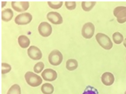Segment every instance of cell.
Here are the masks:
<instances>
[{
	"label": "cell",
	"instance_id": "cell-1",
	"mask_svg": "<svg viewBox=\"0 0 126 94\" xmlns=\"http://www.w3.org/2000/svg\"><path fill=\"white\" fill-rule=\"evenodd\" d=\"M26 82L32 87L39 86L42 83V79L40 76L32 72H28L25 75Z\"/></svg>",
	"mask_w": 126,
	"mask_h": 94
},
{
	"label": "cell",
	"instance_id": "cell-2",
	"mask_svg": "<svg viewBox=\"0 0 126 94\" xmlns=\"http://www.w3.org/2000/svg\"><path fill=\"white\" fill-rule=\"evenodd\" d=\"M96 39L98 43L104 49L109 50L113 48V42L109 37L105 34L97 33L96 35Z\"/></svg>",
	"mask_w": 126,
	"mask_h": 94
},
{
	"label": "cell",
	"instance_id": "cell-3",
	"mask_svg": "<svg viewBox=\"0 0 126 94\" xmlns=\"http://www.w3.org/2000/svg\"><path fill=\"white\" fill-rule=\"evenodd\" d=\"M63 60V55L60 51L57 50L52 51L48 56L49 62L53 66H59L62 63Z\"/></svg>",
	"mask_w": 126,
	"mask_h": 94
},
{
	"label": "cell",
	"instance_id": "cell-4",
	"mask_svg": "<svg viewBox=\"0 0 126 94\" xmlns=\"http://www.w3.org/2000/svg\"><path fill=\"white\" fill-rule=\"evenodd\" d=\"M113 14L117 18V21L120 24L126 21V7L119 6L116 7L113 10Z\"/></svg>",
	"mask_w": 126,
	"mask_h": 94
},
{
	"label": "cell",
	"instance_id": "cell-5",
	"mask_svg": "<svg viewBox=\"0 0 126 94\" xmlns=\"http://www.w3.org/2000/svg\"><path fill=\"white\" fill-rule=\"evenodd\" d=\"M33 19L32 14L29 13H20L15 17V21L19 25H26L31 22Z\"/></svg>",
	"mask_w": 126,
	"mask_h": 94
},
{
	"label": "cell",
	"instance_id": "cell-6",
	"mask_svg": "<svg viewBox=\"0 0 126 94\" xmlns=\"http://www.w3.org/2000/svg\"><path fill=\"white\" fill-rule=\"evenodd\" d=\"M95 31V27L91 22H87L83 26L81 33L85 38L90 39L93 37Z\"/></svg>",
	"mask_w": 126,
	"mask_h": 94
},
{
	"label": "cell",
	"instance_id": "cell-7",
	"mask_svg": "<svg viewBox=\"0 0 126 94\" xmlns=\"http://www.w3.org/2000/svg\"><path fill=\"white\" fill-rule=\"evenodd\" d=\"M38 29L40 34L44 37H47L50 36L52 32V26L47 22L41 23Z\"/></svg>",
	"mask_w": 126,
	"mask_h": 94
},
{
	"label": "cell",
	"instance_id": "cell-8",
	"mask_svg": "<svg viewBox=\"0 0 126 94\" xmlns=\"http://www.w3.org/2000/svg\"><path fill=\"white\" fill-rule=\"evenodd\" d=\"M27 53L30 58L33 60H39L42 57V52L39 48L35 46H31L27 51Z\"/></svg>",
	"mask_w": 126,
	"mask_h": 94
},
{
	"label": "cell",
	"instance_id": "cell-9",
	"mask_svg": "<svg viewBox=\"0 0 126 94\" xmlns=\"http://www.w3.org/2000/svg\"><path fill=\"white\" fill-rule=\"evenodd\" d=\"M42 77L45 80L53 82L57 79L58 74L56 71L51 69H47L43 71Z\"/></svg>",
	"mask_w": 126,
	"mask_h": 94
},
{
	"label": "cell",
	"instance_id": "cell-10",
	"mask_svg": "<svg viewBox=\"0 0 126 94\" xmlns=\"http://www.w3.org/2000/svg\"><path fill=\"white\" fill-rule=\"evenodd\" d=\"M11 5L14 10L17 12H23L29 9V2L28 1H12Z\"/></svg>",
	"mask_w": 126,
	"mask_h": 94
},
{
	"label": "cell",
	"instance_id": "cell-11",
	"mask_svg": "<svg viewBox=\"0 0 126 94\" xmlns=\"http://www.w3.org/2000/svg\"><path fill=\"white\" fill-rule=\"evenodd\" d=\"M47 18L48 21L54 24H60L63 23L62 17L60 13L57 12H49L47 15Z\"/></svg>",
	"mask_w": 126,
	"mask_h": 94
},
{
	"label": "cell",
	"instance_id": "cell-12",
	"mask_svg": "<svg viewBox=\"0 0 126 94\" xmlns=\"http://www.w3.org/2000/svg\"><path fill=\"white\" fill-rule=\"evenodd\" d=\"M101 80L104 85L109 86L113 84L115 78L113 73L109 72H106L102 75Z\"/></svg>",
	"mask_w": 126,
	"mask_h": 94
},
{
	"label": "cell",
	"instance_id": "cell-13",
	"mask_svg": "<svg viewBox=\"0 0 126 94\" xmlns=\"http://www.w3.org/2000/svg\"><path fill=\"white\" fill-rule=\"evenodd\" d=\"M13 17V12L10 9H6L2 11V20L4 21H9Z\"/></svg>",
	"mask_w": 126,
	"mask_h": 94
},
{
	"label": "cell",
	"instance_id": "cell-14",
	"mask_svg": "<svg viewBox=\"0 0 126 94\" xmlns=\"http://www.w3.org/2000/svg\"><path fill=\"white\" fill-rule=\"evenodd\" d=\"M18 42L20 47L23 48H28L30 44L29 39L27 36L24 35H22L19 37Z\"/></svg>",
	"mask_w": 126,
	"mask_h": 94
},
{
	"label": "cell",
	"instance_id": "cell-15",
	"mask_svg": "<svg viewBox=\"0 0 126 94\" xmlns=\"http://www.w3.org/2000/svg\"><path fill=\"white\" fill-rule=\"evenodd\" d=\"M41 90L44 94H52L54 92V87L52 84L46 83L42 84Z\"/></svg>",
	"mask_w": 126,
	"mask_h": 94
},
{
	"label": "cell",
	"instance_id": "cell-16",
	"mask_svg": "<svg viewBox=\"0 0 126 94\" xmlns=\"http://www.w3.org/2000/svg\"><path fill=\"white\" fill-rule=\"evenodd\" d=\"M78 66V62L75 59H69L66 61V68L69 71L75 70Z\"/></svg>",
	"mask_w": 126,
	"mask_h": 94
},
{
	"label": "cell",
	"instance_id": "cell-17",
	"mask_svg": "<svg viewBox=\"0 0 126 94\" xmlns=\"http://www.w3.org/2000/svg\"><path fill=\"white\" fill-rule=\"evenodd\" d=\"M96 2L95 1H83L82 2L81 6L83 10L85 11H89L94 7Z\"/></svg>",
	"mask_w": 126,
	"mask_h": 94
},
{
	"label": "cell",
	"instance_id": "cell-18",
	"mask_svg": "<svg viewBox=\"0 0 126 94\" xmlns=\"http://www.w3.org/2000/svg\"><path fill=\"white\" fill-rule=\"evenodd\" d=\"M6 94H21V88L17 84H15L11 86Z\"/></svg>",
	"mask_w": 126,
	"mask_h": 94
},
{
	"label": "cell",
	"instance_id": "cell-19",
	"mask_svg": "<svg viewBox=\"0 0 126 94\" xmlns=\"http://www.w3.org/2000/svg\"><path fill=\"white\" fill-rule=\"evenodd\" d=\"M113 39L114 42L117 45L120 44L124 40V37L121 33L116 32L113 34Z\"/></svg>",
	"mask_w": 126,
	"mask_h": 94
},
{
	"label": "cell",
	"instance_id": "cell-20",
	"mask_svg": "<svg viewBox=\"0 0 126 94\" xmlns=\"http://www.w3.org/2000/svg\"><path fill=\"white\" fill-rule=\"evenodd\" d=\"M48 5L50 7L54 9H58L62 7L63 4L62 1L47 2Z\"/></svg>",
	"mask_w": 126,
	"mask_h": 94
},
{
	"label": "cell",
	"instance_id": "cell-21",
	"mask_svg": "<svg viewBox=\"0 0 126 94\" xmlns=\"http://www.w3.org/2000/svg\"><path fill=\"white\" fill-rule=\"evenodd\" d=\"M45 67V64L42 62H39L36 63L33 67L34 72L37 73H39L42 72Z\"/></svg>",
	"mask_w": 126,
	"mask_h": 94
},
{
	"label": "cell",
	"instance_id": "cell-22",
	"mask_svg": "<svg viewBox=\"0 0 126 94\" xmlns=\"http://www.w3.org/2000/svg\"><path fill=\"white\" fill-rule=\"evenodd\" d=\"M12 70V67L8 63H2V74H5L9 73Z\"/></svg>",
	"mask_w": 126,
	"mask_h": 94
},
{
	"label": "cell",
	"instance_id": "cell-23",
	"mask_svg": "<svg viewBox=\"0 0 126 94\" xmlns=\"http://www.w3.org/2000/svg\"><path fill=\"white\" fill-rule=\"evenodd\" d=\"M83 94H98L97 90L94 87L89 86L86 87Z\"/></svg>",
	"mask_w": 126,
	"mask_h": 94
},
{
	"label": "cell",
	"instance_id": "cell-24",
	"mask_svg": "<svg viewBox=\"0 0 126 94\" xmlns=\"http://www.w3.org/2000/svg\"><path fill=\"white\" fill-rule=\"evenodd\" d=\"M65 3L66 8L69 10H74L76 7V3L75 1H66Z\"/></svg>",
	"mask_w": 126,
	"mask_h": 94
},
{
	"label": "cell",
	"instance_id": "cell-25",
	"mask_svg": "<svg viewBox=\"0 0 126 94\" xmlns=\"http://www.w3.org/2000/svg\"><path fill=\"white\" fill-rule=\"evenodd\" d=\"M6 3H7V2L6 1L2 2V8H3V7H4V6H6Z\"/></svg>",
	"mask_w": 126,
	"mask_h": 94
},
{
	"label": "cell",
	"instance_id": "cell-26",
	"mask_svg": "<svg viewBox=\"0 0 126 94\" xmlns=\"http://www.w3.org/2000/svg\"><path fill=\"white\" fill-rule=\"evenodd\" d=\"M124 45L126 48V38L125 39V40H124Z\"/></svg>",
	"mask_w": 126,
	"mask_h": 94
},
{
	"label": "cell",
	"instance_id": "cell-27",
	"mask_svg": "<svg viewBox=\"0 0 126 94\" xmlns=\"http://www.w3.org/2000/svg\"><path fill=\"white\" fill-rule=\"evenodd\" d=\"M125 94H126V91H125Z\"/></svg>",
	"mask_w": 126,
	"mask_h": 94
},
{
	"label": "cell",
	"instance_id": "cell-28",
	"mask_svg": "<svg viewBox=\"0 0 126 94\" xmlns=\"http://www.w3.org/2000/svg\"></svg>",
	"mask_w": 126,
	"mask_h": 94
}]
</instances>
